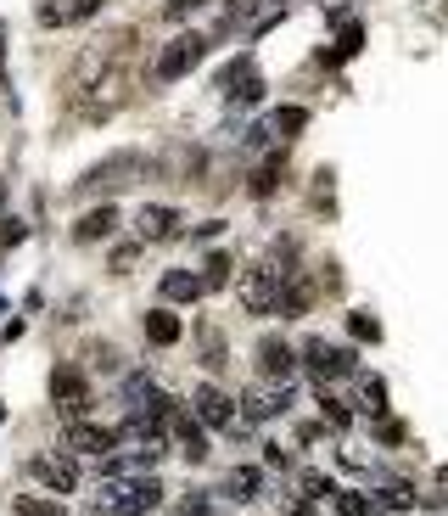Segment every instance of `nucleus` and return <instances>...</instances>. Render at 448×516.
Listing matches in <instances>:
<instances>
[{
    "instance_id": "nucleus-15",
    "label": "nucleus",
    "mask_w": 448,
    "mask_h": 516,
    "mask_svg": "<svg viewBox=\"0 0 448 516\" xmlns=\"http://www.w3.org/2000/svg\"><path fill=\"white\" fill-rule=\"evenodd\" d=\"M241 404H247V416H252V421H269V416H280V410L292 404V393H286V387H275V393H269V387H252Z\"/></svg>"
},
{
    "instance_id": "nucleus-20",
    "label": "nucleus",
    "mask_w": 448,
    "mask_h": 516,
    "mask_svg": "<svg viewBox=\"0 0 448 516\" xmlns=\"http://www.w3.org/2000/svg\"><path fill=\"white\" fill-rule=\"evenodd\" d=\"M224 494H230V500H258V472H252V466H236V472L224 477Z\"/></svg>"
},
{
    "instance_id": "nucleus-30",
    "label": "nucleus",
    "mask_w": 448,
    "mask_h": 516,
    "mask_svg": "<svg viewBox=\"0 0 448 516\" xmlns=\"http://www.w3.org/2000/svg\"><path fill=\"white\" fill-rule=\"evenodd\" d=\"M348 326H353V337H364V343H376V337H381V326H376L370 315H353Z\"/></svg>"
},
{
    "instance_id": "nucleus-18",
    "label": "nucleus",
    "mask_w": 448,
    "mask_h": 516,
    "mask_svg": "<svg viewBox=\"0 0 448 516\" xmlns=\"http://www.w3.org/2000/svg\"><path fill=\"white\" fill-rule=\"evenodd\" d=\"M163 298L168 303H191V298H202V281H196L191 270H168L163 275Z\"/></svg>"
},
{
    "instance_id": "nucleus-7",
    "label": "nucleus",
    "mask_w": 448,
    "mask_h": 516,
    "mask_svg": "<svg viewBox=\"0 0 448 516\" xmlns=\"http://www.w3.org/2000/svg\"><path fill=\"white\" fill-rule=\"evenodd\" d=\"M135 225H140V242H174L185 230V214L180 208H163V202H146Z\"/></svg>"
},
{
    "instance_id": "nucleus-8",
    "label": "nucleus",
    "mask_w": 448,
    "mask_h": 516,
    "mask_svg": "<svg viewBox=\"0 0 448 516\" xmlns=\"http://www.w3.org/2000/svg\"><path fill=\"white\" fill-rule=\"evenodd\" d=\"M34 477H40L51 494H73V488H79V466H73V455H40L34 460Z\"/></svg>"
},
{
    "instance_id": "nucleus-10",
    "label": "nucleus",
    "mask_w": 448,
    "mask_h": 516,
    "mask_svg": "<svg viewBox=\"0 0 448 516\" xmlns=\"http://www.w3.org/2000/svg\"><path fill=\"white\" fill-rule=\"evenodd\" d=\"M62 444L79 449V455H101V460H107L112 449H118V432H112V427H84V421H73Z\"/></svg>"
},
{
    "instance_id": "nucleus-25",
    "label": "nucleus",
    "mask_w": 448,
    "mask_h": 516,
    "mask_svg": "<svg viewBox=\"0 0 448 516\" xmlns=\"http://www.w3.org/2000/svg\"><path fill=\"white\" fill-rule=\"evenodd\" d=\"M331 494H336V511H342V516H370V511H376L364 494H342V488H331Z\"/></svg>"
},
{
    "instance_id": "nucleus-21",
    "label": "nucleus",
    "mask_w": 448,
    "mask_h": 516,
    "mask_svg": "<svg viewBox=\"0 0 448 516\" xmlns=\"http://www.w3.org/2000/svg\"><path fill=\"white\" fill-rule=\"evenodd\" d=\"M230 270H236V264H230V253H213L208 270L196 275V281H202V292H213V287H224V281H230Z\"/></svg>"
},
{
    "instance_id": "nucleus-26",
    "label": "nucleus",
    "mask_w": 448,
    "mask_h": 516,
    "mask_svg": "<svg viewBox=\"0 0 448 516\" xmlns=\"http://www.w3.org/2000/svg\"><path fill=\"white\" fill-rule=\"evenodd\" d=\"M17 516H62V505H56V500H34V494H23V500H17Z\"/></svg>"
},
{
    "instance_id": "nucleus-3",
    "label": "nucleus",
    "mask_w": 448,
    "mask_h": 516,
    "mask_svg": "<svg viewBox=\"0 0 448 516\" xmlns=\"http://www.w3.org/2000/svg\"><path fill=\"white\" fill-rule=\"evenodd\" d=\"M202 57H208V40H202V34H180V40L163 45V57H157V79L174 85V79H185Z\"/></svg>"
},
{
    "instance_id": "nucleus-23",
    "label": "nucleus",
    "mask_w": 448,
    "mask_h": 516,
    "mask_svg": "<svg viewBox=\"0 0 448 516\" xmlns=\"http://www.w3.org/2000/svg\"><path fill=\"white\" fill-rule=\"evenodd\" d=\"M370 505H381V511H409V505H415V488L392 483V488H381V500H370Z\"/></svg>"
},
{
    "instance_id": "nucleus-6",
    "label": "nucleus",
    "mask_w": 448,
    "mask_h": 516,
    "mask_svg": "<svg viewBox=\"0 0 448 516\" xmlns=\"http://www.w3.org/2000/svg\"><path fill=\"white\" fill-rule=\"evenodd\" d=\"M219 90H224L230 101H236V107H252V101L264 96V73L252 68V57H236L230 68L219 73Z\"/></svg>"
},
{
    "instance_id": "nucleus-27",
    "label": "nucleus",
    "mask_w": 448,
    "mask_h": 516,
    "mask_svg": "<svg viewBox=\"0 0 448 516\" xmlns=\"http://www.w3.org/2000/svg\"><path fill=\"white\" fill-rule=\"evenodd\" d=\"M364 416H387V387L381 382L364 387Z\"/></svg>"
},
{
    "instance_id": "nucleus-5",
    "label": "nucleus",
    "mask_w": 448,
    "mask_h": 516,
    "mask_svg": "<svg viewBox=\"0 0 448 516\" xmlns=\"http://www.w3.org/2000/svg\"><path fill=\"white\" fill-rule=\"evenodd\" d=\"M275 292H280L275 270H241V281H236V298H241L247 315H269V309H275Z\"/></svg>"
},
{
    "instance_id": "nucleus-11",
    "label": "nucleus",
    "mask_w": 448,
    "mask_h": 516,
    "mask_svg": "<svg viewBox=\"0 0 448 516\" xmlns=\"http://www.w3.org/2000/svg\"><path fill=\"white\" fill-rule=\"evenodd\" d=\"M196 421H202V427H230V416H236V404L224 399L219 387H196Z\"/></svg>"
},
{
    "instance_id": "nucleus-32",
    "label": "nucleus",
    "mask_w": 448,
    "mask_h": 516,
    "mask_svg": "<svg viewBox=\"0 0 448 516\" xmlns=\"http://www.w3.org/2000/svg\"><path fill=\"white\" fill-rule=\"evenodd\" d=\"M174 516H219V511H213V505L202 500V494H191V500H185V505H180V511H174Z\"/></svg>"
},
{
    "instance_id": "nucleus-12",
    "label": "nucleus",
    "mask_w": 448,
    "mask_h": 516,
    "mask_svg": "<svg viewBox=\"0 0 448 516\" xmlns=\"http://www.w3.org/2000/svg\"><path fill=\"white\" fill-rule=\"evenodd\" d=\"M112 230H118V208H112V202H101V208L79 214V225H73V242H101V236H112Z\"/></svg>"
},
{
    "instance_id": "nucleus-28",
    "label": "nucleus",
    "mask_w": 448,
    "mask_h": 516,
    "mask_svg": "<svg viewBox=\"0 0 448 516\" xmlns=\"http://www.w3.org/2000/svg\"><path fill=\"white\" fill-rule=\"evenodd\" d=\"M359 45H364V29H359V23H348V29H342V45H336V57H353Z\"/></svg>"
},
{
    "instance_id": "nucleus-2",
    "label": "nucleus",
    "mask_w": 448,
    "mask_h": 516,
    "mask_svg": "<svg viewBox=\"0 0 448 516\" xmlns=\"http://www.w3.org/2000/svg\"><path fill=\"white\" fill-rule=\"evenodd\" d=\"M96 516H146L163 505V483L157 477H135V483H107L96 488Z\"/></svg>"
},
{
    "instance_id": "nucleus-31",
    "label": "nucleus",
    "mask_w": 448,
    "mask_h": 516,
    "mask_svg": "<svg viewBox=\"0 0 448 516\" xmlns=\"http://www.w3.org/2000/svg\"><path fill=\"white\" fill-rule=\"evenodd\" d=\"M135 258H140V242H124V247H118V253H112V270L124 275L129 264H135Z\"/></svg>"
},
{
    "instance_id": "nucleus-22",
    "label": "nucleus",
    "mask_w": 448,
    "mask_h": 516,
    "mask_svg": "<svg viewBox=\"0 0 448 516\" xmlns=\"http://www.w3.org/2000/svg\"><path fill=\"white\" fill-rule=\"evenodd\" d=\"M308 124V113H303V107H275V118H269V135H275V129H280V135H297V129H303Z\"/></svg>"
},
{
    "instance_id": "nucleus-19",
    "label": "nucleus",
    "mask_w": 448,
    "mask_h": 516,
    "mask_svg": "<svg viewBox=\"0 0 448 516\" xmlns=\"http://www.w3.org/2000/svg\"><path fill=\"white\" fill-rule=\"evenodd\" d=\"M168 427H174V438H180L185 460H202V455H208V444H202V427H196V421L185 416V410H180V416H174V421H168Z\"/></svg>"
},
{
    "instance_id": "nucleus-9",
    "label": "nucleus",
    "mask_w": 448,
    "mask_h": 516,
    "mask_svg": "<svg viewBox=\"0 0 448 516\" xmlns=\"http://www.w3.org/2000/svg\"><path fill=\"white\" fill-rule=\"evenodd\" d=\"M303 359H308V371H314V382H320V376H348L353 371L348 348H331V343H320V337L303 348Z\"/></svg>"
},
{
    "instance_id": "nucleus-16",
    "label": "nucleus",
    "mask_w": 448,
    "mask_h": 516,
    "mask_svg": "<svg viewBox=\"0 0 448 516\" xmlns=\"http://www.w3.org/2000/svg\"><path fill=\"white\" fill-rule=\"evenodd\" d=\"M180 315H168V309H152L146 315V343H157V348H168V343H180Z\"/></svg>"
},
{
    "instance_id": "nucleus-24",
    "label": "nucleus",
    "mask_w": 448,
    "mask_h": 516,
    "mask_svg": "<svg viewBox=\"0 0 448 516\" xmlns=\"http://www.w3.org/2000/svg\"><path fill=\"white\" fill-rule=\"evenodd\" d=\"M275 186H280V158H269L264 169L252 174V197H269V191H275Z\"/></svg>"
},
{
    "instance_id": "nucleus-14",
    "label": "nucleus",
    "mask_w": 448,
    "mask_h": 516,
    "mask_svg": "<svg viewBox=\"0 0 448 516\" xmlns=\"http://www.w3.org/2000/svg\"><path fill=\"white\" fill-rule=\"evenodd\" d=\"M101 0H51V6H40V23L45 29H62V23H79V17H90Z\"/></svg>"
},
{
    "instance_id": "nucleus-17",
    "label": "nucleus",
    "mask_w": 448,
    "mask_h": 516,
    "mask_svg": "<svg viewBox=\"0 0 448 516\" xmlns=\"http://www.w3.org/2000/svg\"><path fill=\"white\" fill-rule=\"evenodd\" d=\"M157 455H163L157 444H140V449H129V455H107V466H101V472H107V477H124V472H140V466H152Z\"/></svg>"
},
{
    "instance_id": "nucleus-29",
    "label": "nucleus",
    "mask_w": 448,
    "mask_h": 516,
    "mask_svg": "<svg viewBox=\"0 0 448 516\" xmlns=\"http://www.w3.org/2000/svg\"><path fill=\"white\" fill-rule=\"evenodd\" d=\"M202 6H213V0H168V6H163V17H174V23H180L185 12H202Z\"/></svg>"
},
{
    "instance_id": "nucleus-13",
    "label": "nucleus",
    "mask_w": 448,
    "mask_h": 516,
    "mask_svg": "<svg viewBox=\"0 0 448 516\" xmlns=\"http://www.w3.org/2000/svg\"><path fill=\"white\" fill-rule=\"evenodd\" d=\"M292 348L280 343V337H264V343H258V371L264 376H275V382H286V376H292Z\"/></svg>"
},
{
    "instance_id": "nucleus-1",
    "label": "nucleus",
    "mask_w": 448,
    "mask_h": 516,
    "mask_svg": "<svg viewBox=\"0 0 448 516\" xmlns=\"http://www.w3.org/2000/svg\"><path fill=\"white\" fill-rule=\"evenodd\" d=\"M146 174H152L146 152H112L96 169H84V180H73V197H107V191H124L135 180H146Z\"/></svg>"
},
{
    "instance_id": "nucleus-4",
    "label": "nucleus",
    "mask_w": 448,
    "mask_h": 516,
    "mask_svg": "<svg viewBox=\"0 0 448 516\" xmlns=\"http://www.w3.org/2000/svg\"><path fill=\"white\" fill-rule=\"evenodd\" d=\"M51 399H56V410H62L68 421H79L84 410H90V382H84L79 365H56L51 371Z\"/></svg>"
}]
</instances>
